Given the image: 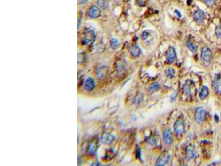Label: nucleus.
I'll use <instances>...</instances> for the list:
<instances>
[{
	"label": "nucleus",
	"mask_w": 221,
	"mask_h": 166,
	"mask_svg": "<svg viewBox=\"0 0 221 166\" xmlns=\"http://www.w3.org/2000/svg\"><path fill=\"white\" fill-rule=\"evenodd\" d=\"M183 91L186 96L192 97L196 93V86L194 81L190 80H186L183 86Z\"/></svg>",
	"instance_id": "obj_1"
},
{
	"label": "nucleus",
	"mask_w": 221,
	"mask_h": 166,
	"mask_svg": "<svg viewBox=\"0 0 221 166\" xmlns=\"http://www.w3.org/2000/svg\"><path fill=\"white\" fill-rule=\"evenodd\" d=\"M206 116V111L203 107L197 108L195 113V119L199 124H201L205 121Z\"/></svg>",
	"instance_id": "obj_2"
},
{
	"label": "nucleus",
	"mask_w": 221,
	"mask_h": 166,
	"mask_svg": "<svg viewBox=\"0 0 221 166\" xmlns=\"http://www.w3.org/2000/svg\"><path fill=\"white\" fill-rule=\"evenodd\" d=\"M185 123L182 119H177L174 124V131L177 135H181L185 131Z\"/></svg>",
	"instance_id": "obj_3"
},
{
	"label": "nucleus",
	"mask_w": 221,
	"mask_h": 166,
	"mask_svg": "<svg viewBox=\"0 0 221 166\" xmlns=\"http://www.w3.org/2000/svg\"><path fill=\"white\" fill-rule=\"evenodd\" d=\"M96 34L95 32L93 30H88L85 33L84 38L83 39V44L85 45H89L93 43L95 41Z\"/></svg>",
	"instance_id": "obj_4"
},
{
	"label": "nucleus",
	"mask_w": 221,
	"mask_h": 166,
	"mask_svg": "<svg viewBox=\"0 0 221 166\" xmlns=\"http://www.w3.org/2000/svg\"><path fill=\"white\" fill-rule=\"evenodd\" d=\"M213 58L212 53L210 48L205 47L203 48L201 53V58L204 62H210Z\"/></svg>",
	"instance_id": "obj_5"
},
{
	"label": "nucleus",
	"mask_w": 221,
	"mask_h": 166,
	"mask_svg": "<svg viewBox=\"0 0 221 166\" xmlns=\"http://www.w3.org/2000/svg\"><path fill=\"white\" fill-rule=\"evenodd\" d=\"M101 11L100 8L96 6H93L88 11V16L90 18L95 19L101 16Z\"/></svg>",
	"instance_id": "obj_6"
},
{
	"label": "nucleus",
	"mask_w": 221,
	"mask_h": 166,
	"mask_svg": "<svg viewBox=\"0 0 221 166\" xmlns=\"http://www.w3.org/2000/svg\"><path fill=\"white\" fill-rule=\"evenodd\" d=\"M176 52L174 47H170L166 52L167 61L169 63H174L176 59Z\"/></svg>",
	"instance_id": "obj_7"
},
{
	"label": "nucleus",
	"mask_w": 221,
	"mask_h": 166,
	"mask_svg": "<svg viewBox=\"0 0 221 166\" xmlns=\"http://www.w3.org/2000/svg\"><path fill=\"white\" fill-rule=\"evenodd\" d=\"M98 148V140L96 138H93L88 145V153L91 156L95 155Z\"/></svg>",
	"instance_id": "obj_8"
},
{
	"label": "nucleus",
	"mask_w": 221,
	"mask_h": 166,
	"mask_svg": "<svg viewBox=\"0 0 221 166\" xmlns=\"http://www.w3.org/2000/svg\"><path fill=\"white\" fill-rule=\"evenodd\" d=\"M186 157L189 159H194L198 156V152L192 145H189L186 149Z\"/></svg>",
	"instance_id": "obj_9"
},
{
	"label": "nucleus",
	"mask_w": 221,
	"mask_h": 166,
	"mask_svg": "<svg viewBox=\"0 0 221 166\" xmlns=\"http://www.w3.org/2000/svg\"><path fill=\"white\" fill-rule=\"evenodd\" d=\"M170 156L168 153H164L161 155L156 162V165L158 166H165L169 160Z\"/></svg>",
	"instance_id": "obj_10"
},
{
	"label": "nucleus",
	"mask_w": 221,
	"mask_h": 166,
	"mask_svg": "<svg viewBox=\"0 0 221 166\" xmlns=\"http://www.w3.org/2000/svg\"><path fill=\"white\" fill-rule=\"evenodd\" d=\"M163 141L167 145H170L173 142L172 133L169 130H165L163 133Z\"/></svg>",
	"instance_id": "obj_11"
},
{
	"label": "nucleus",
	"mask_w": 221,
	"mask_h": 166,
	"mask_svg": "<svg viewBox=\"0 0 221 166\" xmlns=\"http://www.w3.org/2000/svg\"><path fill=\"white\" fill-rule=\"evenodd\" d=\"M206 17V14L202 10H198L194 14V18L195 21L197 23H201L203 22Z\"/></svg>",
	"instance_id": "obj_12"
},
{
	"label": "nucleus",
	"mask_w": 221,
	"mask_h": 166,
	"mask_svg": "<svg viewBox=\"0 0 221 166\" xmlns=\"http://www.w3.org/2000/svg\"><path fill=\"white\" fill-rule=\"evenodd\" d=\"M85 88L88 91H91L93 90L95 86V80L92 77H89L87 78L85 81Z\"/></svg>",
	"instance_id": "obj_13"
},
{
	"label": "nucleus",
	"mask_w": 221,
	"mask_h": 166,
	"mask_svg": "<svg viewBox=\"0 0 221 166\" xmlns=\"http://www.w3.org/2000/svg\"><path fill=\"white\" fill-rule=\"evenodd\" d=\"M115 139V137L111 133H104L101 137V140L105 144H109L113 142Z\"/></svg>",
	"instance_id": "obj_14"
},
{
	"label": "nucleus",
	"mask_w": 221,
	"mask_h": 166,
	"mask_svg": "<svg viewBox=\"0 0 221 166\" xmlns=\"http://www.w3.org/2000/svg\"><path fill=\"white\" fill-rule=\"evenodd\" d=\"M213 86L215 90L219 94H221V77L217 75L213 81Z\"/></svg>",
	"instance_id": "obj_15"
},
{
	"label": "nucleus",
	"mask_w": 221,
	"mask_h": 166,
	"mask_svg": "<svg viewBox=\"0 0 221 166\" xmlns=\"http://www.w3.org/2000/svg\"><path fill=\"white\" fill-rule=\"evenodd\" d=\"M130 53L134 58H136L139 57L140 54H141V50L139 48V47L136 45H133L130 47Z\"/></svg>",
	"instance_id": "obj_16"
},
{
	"label": "nucleus",
	"mask_w": 221,
	"mask_h": 166,
	"mask_svg": "<svg viewBox=\"0 0 221 166\" xmlns=\"http://www.w3.org/2000/svg\"><path fill=\"white\" fill-rule=\"evenodd\" d=\"M209 94V90L207 86H204L201 89V90L200 91L199 94V97L200 99H205L206 97H207Z\"/></svg>",
	"instance_id": "obj_17"
},
{
	"label": "nucleus",
	"mask_w": 221,
	"mask_h": 166,
	"mask_svg": "<svg viewBox=\"0 0 221 166\" xmlns=\"http://www.w3.org/2000/svg\"><path fill=\"white\" fill-rule=\"evenodd\" d=\"M160 88V84L157 82H154V83H153L150 84L148 88V90L150 93H153L159 90Z\"/></svg>",
	"instance_id": "obj_18"
},
{
	"label": "nucleus",
	"mask_w": 221,
	"mask_h": 166,
	"mask_svg": "<svg viewBox=\"0 0 221 166\" xmlns=\"http://www.w3.org/2000/svg\"><path fill=\"white\" fill-rule=\"evenodd\" d=\"M186 46L188 48L189 50L192 52L195 53L197 51V46L196 44H194L191 42L187 41L186 42Z\"/></svg>",
	"instance_id": "obj_19"
},
{
	"label": "nucleus",
	"mask_w": 221,
	"mask_h": 166,
	"mask_svg": "<svg viewBox=\"0 0 221 166\" xmlns=\"http://www.w3.org/2000/svg\"><path fill=\"white\" fill-rule=\"evenodd\" d=\"M110 45L113 49H117L120 46V42L117 39L112 38L110 41Z\"/></svg>",
	"instance_id": "obj_20"
},
{
	"label": "nucleus",
	"mask_w": 221,
	"mask_h": 166,
	"mask_svg": "<svg viewBox=\"0 0 221 166\" xmlns=\"http://www.w3.org/2000/svg\"><path fill=\"white\" fill-rule=\"evenodd\" d=\"M143 100V95L142 93H139L137 94L136 97H135L134 102L136 105H138L142 103Z\"/></svg>",
	"instance_id": "obj_21"
},
{
	"label": "nucleus",
	"mask_w": 221,
	"mask_h": 166,
	"mask_svg": "<svg viewBox=\"0 0 221 166\" xmlns=\"http://www.w3.org/2000/svg\"><path fill=\"white\" fill-rule=\"evenodd\" d=\"M165 74L167 75L168 77L172 78V77H174V76L175 70L172 68H168L165 70Z\"/></svg>",
	"instance_id": "obj_22"
},
{
	"label": "nucleus",
	"mask_w": 221,
	"mask_h": 166,
	"mask_svg": "<svg viewBox=\"0 0 221 166\" xmlns=\"http://www.w3.org/2000/svg\"><path fill=\"white\" fill-rule=\"evenodd\" d=\"M97 2L101 7L102 8H106L108 6L107 0H97Z\"/></svg>",
	"instance_id": "obj_23"
},
{
	"label": "nucleus",
	"mask_w": 221,
	"mask_h": 166,
	"mask_svg": "<svg viewBox=\"0 0 221 166\" xmlns=\"http://www.w3.org/2000/svg\"><path fill=\"white\" fill-rule=\"evenodd\" d=\"M216 34L219 38H221V26H219L216 27Z\"/></svg>",
	"instance_id": "obj_24"
},
{
	"label": "nucleus",
	"mask_w": 221,
	"mask_h": 166,
	"mask_svg": "<svg viewBox=\"0 0 221 166\" xmlns=\"http://www.w3.org/2000/svg\"><path fill=\"white\" fill-rule=\"evenodd\" d=\"M216 0H204L205 3L208 6H212L216 2Z\"/></svg>",
	"instance_id": "obj_25"
},
{
	"label": "nucleus",
	"mask_w": 221,
	"mask_h": 166,
	"mask_svg": "<svg viewBox=\"0 0 221 166\" xmlns=\"http://www.w3.org/2000/svg\"><path fill=\"white\" fill-rule=\"evenodd\" d=\"M176 97H177V92L175 91V92H174V93L172 94V95L170 97V101L172 102L174 101L175 99H176Z\"/></svg>",
	"instance_id": "obj_26"
},
{
	"label": "nucleus",
	"mask_w": 221,
	"mask_h": 166,
	"mask_svg": "<svg viewBox=\"0 0 221 166\" xmlns=\"http://www.w3.org/2000/svg\"><path fill=\"white\" fill-rule=\"evenodd\" d=\"M149 35V33L146 31L143 32L142 34V38L143 40H145L147 38L148 36Z\"/></svg>",
	"instance_id": "obj_27"
},
{
	"label": "nucleus",
	"mask_w": 221,
	"mask_h": 166,
	"mask_svg": "<svg viewBox=\"0 0 221 166\" xmlns=\"http://www.w3.org/2000/svg\"><path fill=\"white\" fill-rule=\"evenodd\" d=\"M136 155H137L138 157L139 158H140V157H141V152H140V149H138V151H137V154H136Z\"/></svg>",
	"instance_id": "obj_28"
},
{
	"label": "nucleus",
	"mask_w": 221,
	"mask_h": 166,
	"mask_svg": "<svg viewBox=\"0 0 221 166\" xmlns=\"http://www.w3.org/2000/svg\"><path fill=\"white\" fill-rule=\"evenodd\" d=\"M215 120H216V121H217V122L219 121V116H217V115H216L215 116Z\"/></svg>",
	"instance_id": "obj_29"
},
{
	"label": "nucleus",
	"mask_w": 221,
	"mask_h": 166,
	"mask_svg": "<svg viewBox=\"0 0 221 166\" xmlns=\"http://www.w3.org/2000/svg\"><path fill=\"white\" fill-rule=\"evenodd\" d=\"M88 0H80V2H86Z\"/></svg>",
	"instance_id": "obj_30"
}]
</instances>
